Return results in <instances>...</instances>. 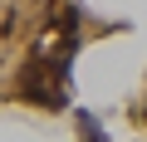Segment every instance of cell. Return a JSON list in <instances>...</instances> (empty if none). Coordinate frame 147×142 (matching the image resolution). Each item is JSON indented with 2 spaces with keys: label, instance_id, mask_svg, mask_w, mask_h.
Here are the masks:
<instances>
[{
  "label": "cell",
  "instance_id": "obj_1",
  "mask_svg": "<svg viewBox=\"0 0 147 142\" xmlns=\"http://www.w3.org/2000/svg\"><path fill=\"white\" fill-rule=\"evenodd\" d=\"M84 137H88V142H103V127H98V122H88V118H84Z\"/></svg>",
  "mask_w": 147,
  "mask_h": 142
}]
</instances>
